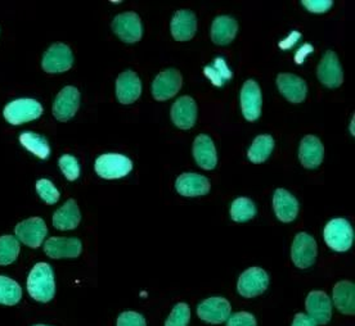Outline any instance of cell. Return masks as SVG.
<instances>
[{"label": "cell", "instance_id": "cell-25", "mask_svg": "<svg viewBox=\"0 0 355 326\" xmlns=\"http://www.w3.org/2000/svg\"><path fill=\"white\" fill-rule=\"evenodd\" d=\"M80 221V210L75 199H69L61 208L54 212L53 226L55 229L62 231L76 229Z\"/></svg>", "mask_w": 355, "mask_h": 326}, {"label": "cell", "instance_id": "cell-42", "mask_svg": "<svg viewBox=\"0 0 355 326\" xmlns=\"http://www.w3.org/2000/svg\"><path fill=\"white\" fill-rule=\"evenodd\" d=\"M350 132H352V135L354 136V116H353V118H352V129H350Z\"/></svg>", "mask_w": 355, "mask_h": 326}, {"label": "cell", "instance_id": "cell-39", "mask_svg": "<svg viewBox=\"0 0 355 326\" xmlns=\"http://www.w3.org/2000/svg\"><path fill=\"white\" fill-rule=\"evenodd\" d=\"M331 0H304L302 6L313 13H324L332 7Z\"/></svg>", "mask_w": 355, "mask_h": 326}, {"label": "cell", "instance_id": "cell-29", "mask_svg": "<svg viewBox=\"0 0 355 326\" xmlns=\"http://www.w3.org/2000/svg\"><path fill=\"white\" fill-rule=\"evenodd\" d=\"M19 143L39 159H46L51 154V147L46 139L35 132H22L19 135Z\"/></svg>", "mask_w": 355, "mask_h": 326}, {"label": "cell", "instance_id": "cell-12", "mask_svg": "<svg viewBox=\"0 0 355 326\" xmlns=\"http://www.w3.org/2000/svg\"><path fill=\"white\" fill-rule=\"evenodd\" d=\"M261 106L263 98L258 82L254 80L246 81L241 90V108L243 117L250 123L257 121L261 115Z\"/></svg>", "mask_w": 355, "mask_h": 326}, {"label": "cell", "instance_id": "cell-15", "mask_svg": "<svg viewBox=\"0 0 355 326\" xmlns=\"http://www.w3.org/2000/svg\"><path fill=\"white\" fill-rule=\"evenodd\" d=\"M305 309L308 316L313 318L317 325H327L332 318V303L324 291H311L305 300Z\"/></svg>", "mask_w": 355, "mask_h": 326}, {"label": "cell", "instance_id": "cell-22", "mask_svg": "<svg viewBox=\"0 0 355 326\" xmlns=\"http://www.w3.org/2000/svg\"><path fill=\"white\" fill-rule=\"evenodd\" d=\"M209 179L198 175L195 172L182 174L175 181V189L178 193L183 197H201L210 192Z\"/></svg>", "mask_w": 355, "mask_h": 326}, {"label": "cell", "instance_id": "cell-27", "mask_svg": "<svg viewBox=\"0 0 355 326\" xmlns=\"http://www.w3.org/2000/svg\"><path fill=\"white\" fill-rule=\"evenodd\" d=\"M239 31V24L234 18L219 16L215 18L211 26V40L215 44L228 45L234 40Z\"/></svg>", "mask_w": 355, "mask_h": 326}, {"label": "cell", "instance_id": "cell-43", "mask_svg": "<svg viewBox=\"0 0 355 326\" xmlns=\"http://www.w3.org/2000/svg\"><path fill=\"white\" fill-rule=\"evenodd\" d=\"M34 326H49V325H43V324H39V325H34Z\"/></svg>", "mask_w": 355, "mask_h": 326}, {"label": "cell", "instance_id": "cell-2", "mask_svg": "<svg viewBox=\"0 0 355 326\" xmlns=\"http://www.w3.org/2000/svg\"><path fill=\"white\" fill-rule=\"evenodd\" d=\"M4 118L10 125L26 124L43 115V107L35 99H16L4 108Z\"/></svg>", "mask_w": 355, "mask_h": 326}, {"label": "cell", "instance_id": "cell-38", "mask_svg": "<svg viewBox=\"0 0 355 326\" xmlns=\"http://www.w3.org/2000/svg\"><path fill=\"white\" fill-rule=\"evenodd\" d=\"M227 326H258V323L252 314L242 311L230 316Z\"/></svg>", "mask_w": 355, "mask_h": 326}, {"label": "cell", "instance_id": "cell-19", "mask_svg": "<svg viewBox=\"0 0 355 326\" xmlns=\"http://www.w3.org/2000/svg\"><path fill=\"white\" fill-rule=\"evenodd\" d=\"M171 35L178 42H188L196 35L197 18L189 9H179L171 19Z\"/></svg>", "mask_w": 355, "mask_h": 326}, {"label": "cell", "instance_id": "cell-3", "mask_svg": "<svg viewBox=\"0 0 355 326\" xmlns=\"http://www.w3.org/2000/svg\"><path fill=\"white\" fill-rule=\"evenodd\" d=\"M324 240L331 249L347 252L354 242V230L345 219H334L324 228Z\"/></svg>", "mask_w": 355, "mask_h": 326}, {"label": "cell", "instance_id": "cell-31", "mask_svg": "<svg viewBox=\"0 0 355 326\" xmlns=\"http://www.w3.org/2000/svg\"><path fill=\"white\" fill-rule=\"evenodd\" d=\"M22 298V289L13 279L0 275V305L15 306Z\"/></svg>", "mask_w": 355, "mask_h": 326}, {"label": "cell", "instance_id": "cell-36", "mask_svg": "<svg viewBox=\"0 0 355 326\" xmlns=\"http://www.w3.org/2000/svg\"><path fill=\"white\" fill-rule=\"evenodd\" d=\"M58 166L62 170L63 175L69 181H75L80 176L79 162L71 154H63L62 157L58 159Z\"/></svg>", "mask_w": 355, "mask_h": 326}, {"label": "cell", "instance_id": "cell-32", "mask_svg": "<svg viewBox=\"0 0 355 326\" xmlns=\"http://www.w3.org/2000/svg\"><path fill=\"white\" fill-rule=\"evenodd\" d=\"M255 215H257V207L249 198L241 197L232 203L231 217L234 222H248L252 220Z\"/></svg>", "mask_w": 355, "mask_h": 326}, {"label": "cell", "instance_id": "cell-34", "mask_svg": "<svg viewBox=\"0 0 355 326\" xmlns=\"http://www.w3.org/2000/svg\"><path fill=\"white\" fill-rule=\"evenodd\" d=\"M36 193L46 204H54L60 201V192L53 183L48 179H40L36 181Z\"/></svg>", "mask_w": 355, "mask_h": 326}, {"label": "cell", "instance_id": "cell-30", "mask_svg": "<svg viewBox=\"0 0 355 326\" xmlns=\"http://www.w3.org/2000/svg\"><path fill=\"white\" fill-rule=\"evenodd\" d=\"M205 76L211 81L215 87H223L227 81H230L233 76L232 71L230 70L225 60L219 57L215 58L214 62L204 69Z\"/></svg>", "mask_w": 355, "mask_h": 326}, {"label": "cell", "instance_id": "cell-28", "mask_svg": "<svg viewBox=\"0 0 355 326\" xmlns=\"http://www.w3.org/2000/svg\"><path fill=\"white\" fill-rule=\"evenodd\" d=\"M273 150L275 139L270 135H259L248 150V157L252 163H263L270 157Z\"/></svg>", "mask_w": 355, "mask_h": 326}, {"label": "cell", "instance_id": "cell-7", "mask_svg": "<svg viewBox=\"0 0 355 326\" xmlns=\"http://www.w3.org/2000/svg\"><path fill=\"white\" fill-rule=\"evenodd\" d=\"M73 64L71 48L64 43L52 45L42 58V67L46 73H61L70 70Z\"/></svg>", "mask_w": 355, "mask_h": 326}, {"label": "cell", "instance_id": "cell-5", "mask_svg": "<svg viewBox=\"0 0 355 326\" xmlns=\"http://www.w3.org/2000/svg\"><path fill=\"white\" fill-rule=\"evenodd\" d=\"M269 276L261 267H250L241 273L237 282V291L245 298H254L261 296L268 289Z\"/></svg>", "mask_w": 355, "mask_h": 326}, {"label": "cell", "instance_id": "cell-33", "mask_svg": "<svg viewBox=\"0 0 355 326\" xmlns=\"http://www.w3.org/2000/svg\"><path fill=\"white\" fill-rule=\"evenodd\" d=\"M19 243L12 235L0 237V266H8L17 260Z\"/></svg>", "mask_w": 355, "mask_h": 326}, {"label": "cell", "instance_id": "cell-11", "mask_svg": "<svg viewBox=\"0 0 355 326\" xmlns=\"http://www.w3.org/2000/svg\"><path fill=\"white\" fill-rule=\"evenodd\" d=\"M79 107H80V91L75 87H66L58 93V96L54 100V117L61 123H67L76 115Z\"/></svg>", "mask_w": 355, "mask_h": 326}, {"label": "cell", "instance_id": "cell-6", "mask_svg": "<svg viewBox=\"0 0 355 326\" xmlns=\"http://www.w3.org/2000/svg\"><path fill=\"white\" fill-rule=\"evenodd\" d=\"M318 255L315 239L308 233H299L293 239L291 247V258L296 267L309 269L314 264Z\"/></svg>", "mask_w": 355, "mask_h": 326}, {"label": "cell", "instance_id": "cell-18", "mask_svg": "<svg viewBox=\"0 0 355 326\" xmlns=\"http://www.w3.org/2000/svg\"><path fill=\"white\" fill-rule=\"evenodd\" d=\"M277 87L282 96L291 103H302L308 96L306 82L293 73L278 75Z\"/></svg>", "mask_w": 355, "mask_h": 326}, {"label": "cell", "instance_id": "cell-41", "mask_svg": "<svg viewBox=\"0 0 355 326\" xmlns=\"http://www.w3.org/2000/svg\"><path fill=\"white\" fill-rule=\"evenodd\" d=\"M311 52H313V48L309 46V45H305V52H302V49L299 53L296 54V63H302L304 57L308 53H311Z\"/></svg>", "mask_w": 355, "mask_h": 326}, {"label": "cell", "instance_id": "cell-17", "mask_svg": "<svg viewBox=\"0 0 355 326\" xmlns=\"http://www.w3.org/2000/svg\"><path fill=\"white\" fill-rule=\"evenodd\" d=\"M142 94V82L134 71H124L116 80V97L121 105H132Z\"/></svg>", "mask_w": 355, "mask_h": 326}, {"label": "cell", "instance_id": "cell-1", "mask_svg": "<svg viewBox=\"0 0 355 326\" xmlns=\"http://www.w3.org/2000/svg\"><path fill=\"white\" fill-rule=\"evenodd\" d=\"M27 291L37 300L46 303L54 298L55 282L53 270L46 262L36 264L27 278Z\"/></svg>", "mask_w": 355, "mask_h": 326}, {"label": "cell", "instance_id": "cell-24", "mask_svg": "<svg viewBox=\"0 0 355 326\" xmlns=\"http://www.w3.org/2000/svg\"><path fill=\"white\" fill-rule=\"evenodd\" d=\"M193 157L197 165L204 170H214L218 163V154L209 135L201 134L193 143Z\"/></svg>", "mask_w": 355, "mask_h": 326}, {"label": "cell", "instance_id": "cell-21", "mask_svg": "<svg viewBox=\"0 0 355 326\" xmlns=\"http://www.w3.org/2000/svg\"><path fill=\"white\" fill-rule=\"evenodd\" d=\"M273 208L277 219L288 224L296 220L299 215V201L286 189H277L273 195Z\"/></svg>", "mask_w": 355, "mask_h": 326}, {"label": "cell", "instance_id": "cell-23", "mask_svg": "<svg viewBox=\"0 0 355 326\" xmlns=\"http://www.w3.org/2000/svg\"><path fill=\"white\" fill-rule=\"evenodd\" d=\"M323 157H324V148L322 141L314 135L305 136L300 143V148H299V159L302 166L311 170L320 167Z\"/></svg>", "mask_w": 355, "mask_h": 326}, {"label": "cell", "instance_id": "cell-20", "mask_svg": "<svg viewBox=\"0 0 355 326\" xmlns=\"http://www.w3.org/2000/svg\"><path fill=\"white\" fill-rule=\"evenodd\" d=\"M171 120L182 130L192 129L197 120V105L191 97H182L171 107Z\"/></svg>", "mask_w": 355, "mask_h": 326}, {"label": "cell", "instance_id": "cell-8", "mask_svg": "<svg viewBox=\"0 0 355 326\" xmlns=\"http://www.w3.org/2000/svg\"><path fill=\"white\" fill-rule=\"evenodd\" d=\"M111 27L116 35L128 44H133L142 39V21L134 12H125L116 16L111 24Z\"/></svg>", "mask_w": 355, "mask_h": 326}, {"label": "cell", "instance_id": "cell-9", "mask_svg": "<svg viewBox=\"0 0 355 326\" xmlns=\"http://www.w3.org/2000/svg\"><path fill=\"white\" fill-rule=\"evenodd\" d=\"M231 303L223 297H211L202 300L197 307V315L205 323L219 325L231 316Z\"/></svg>", "mask_w": 355, "mask_h": 326}, {"label": "cell", "instance_id": "cell-13", "mask_svg": "<svg viewBox=\"0 0 355 326\" xmlns=\"http://www.w3.org/2000/svg\"><path fill=\"white\" fill-rule=\"evenodd\" d=\"M317 75L320 82L329 89H336L344 82V73L338 61V54L327 51L322 57Z\"/></svg>", "mask_w": 355, "mask_h": 326}, {"label": "cell", "instance_id": "cell-4", "mask_svg": "<svg viewBox=\"0 0 355 326\" xmlns=\"http://www.w3.org/2000/svg\"><path fill=\"white\" fill-rule=\"evenodd\" d=\"M94 168L98 176L103 177L106 180H114L130 174V171L133 170V162L124 154L106 153L98 157Z\"/></svg>", "mask_w": 355, "mask_h": 326}, {"label": "cell", "instance_id": "cell-40", "mask_svg": "<svg viewBox=\"0 0 355 326\" xmlns=\"http://www.w3.org/2000/svg\"><path fill=\"white\" fill-rule=\"evenodd\" d=\"M291 326H317V323L305 314H297L293 318V325Z\"/></svg>", "mask_w": 355, "mask_h": 326}, {"label": "cell", "instance_id": "cell-10", "mask_svg": "<svg viewBox=\"0 0 355 326\" xmlns=\"http://www.w3.org/2000/svg\"><path fill=\"white\" fill-rule=\"evenodd\" d=\"M183 78L178 70L162 71L152 84V96L159 100L164 102L175 97L178 91L182 88Z\"/></svg>", "mask_w": 355, "mask_h": 326}, {"label": "cell", "instance_id": "cell-16", "mask_svg": "<svg viewBox=\"0 0 355 326\" xmlns=\"http://www.w3.org/2000/svg\"><path fill=\"white\" fill-rule=\"evenodd\" d=\"M45 255L53 260L60 258H76L83 252V243L78 238L53 237L44 243Z\"/></svg>", "mask_w": 355, "mask_h": 326}, {"label": "cell", "instance_id": "cell-35", "mask_svg": "<svg viewBox=\"0 0 355 326\" xmlns=\"http://www.w3.org/2000/svg\"><path fill=\"white\" fill-rule=\"evenodd\" d=\"M191 320V309L187 303H178L171 311L165 326H188Z\"/></svg>", "mask_w": 355, "mask_h": 326}, {"label": "cell", "instance_id": "cell-26", "mask_svg": "<svg viewBox=\"0 0 355 326\" xmlns=\"http://www.w3.org/2000/svg\"><path fill=\"white\" fill-rule=\"evenodd\" d=\"M335 307L347 316L355 314V287L353 282L343 280L334 287Z\"/></svg>", "mask_w": 355, "mask_h": 326}, {"label": "cell", "instance_id": "cell-14", "mask_svg": "<svg viewBox=\"0 0 355 326\" xmlns=\"http://www.w3.org/2000/svg\"><path fill=\"white\" fill-rule=\"evenodd\" d=\"M15 233L17 238L27 247L39 248L44 240L48 229L44 220H42L40 217H31L21 221L15 228Z\"/></svg>", "mask_w": 355, "mask_h": 326}, {"label": "cell", "instance_id": "cell-37", "mask_svg": "<svg viewBox=\"0 0 355 326\" xmlns=\"http://www.w3.org/2000/svg\"><path fill=\"white\" fill-rule=\"evenodd\" d=\"M116 326H147L146 318L134 311H125L119 318Z\"/></svg>", "mask_w": 355, "mask_h": 326}]
</instances>
